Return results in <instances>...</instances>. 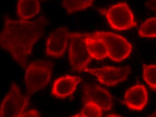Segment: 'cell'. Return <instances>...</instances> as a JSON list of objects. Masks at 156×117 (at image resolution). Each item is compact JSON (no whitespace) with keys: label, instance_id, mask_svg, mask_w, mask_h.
I'll return each mask as SVG.
<instances>
[{"label":"cell","instance_id":"cell-4","mask_svg":"<svg viewBox=\"0 0 156 117\" xmlns=\"http://www.w3.org/2000/svg\"><path fill=\"white\" fill-rule=\"evenodd\" d=\"M91 34L104 42L107 48L108 57L113 61L121 62L128 57L132 52V45L120 35L103 31H97Z\"/></svg>","mask_w":156,"mask_h":117},{"label":"cell","instance_id":"cell-11","mask_svg":"<svg viewBox=\"0 0 156 117\" xmlns=\"http://www.w3.org/2000/svg\"><path fill=\"white\" fill-rule=\"evenodd\" d=\"M148 101V92L144 85H136L126 92L124 103L129 109L141 111L147 105Z\"/></svg>","mask_w":156,"mask_h":117},{"label":"cell","instance_id":"cell-16","mask_svg":"<svg viewBox=\"0 0 156 117\" xmlns=\"http://www.w3.org/2000/svg\"><path fill=\"white\" fill-rule=\"evenodd\" d=\"M103 111L98 105L94 103L86 102L81 111L72 117H101L102 116Z\"/></svg>","mask_w":156,"mask_h":117},{"label":"cell","instance_id":"cell-10","mask_svg":"<svg viewBox=\"0 0 156 117\" xmlns=\"http://www.w3.org/2000/svg\"><path fill=\"white\" fill-rule=\"evenodd\" d=\"M82 79L77 76L66 75L57 79L53 84L51 93L53 97L65 99L72 95Z\"/></svg>","mask_w":156,"mask_h":117},{"label":"cell","instance_id":"cell-14","mask_svg":"<svg viewBox=\"0 0 156 117\" xmlns=\"http://www.w3.org/2000/svg\"><path fill=\"white\" fill-rule=\"evenodd\" d=\"M94 0H62V5L69 14L75 13L90 7Z\"/></svg>","mask_w":156,"mask_h":117},{"label":"cell","instance_id":"cell-18","mask_svg":"<svg viewBox=\"0 0 156 117\" xmlns=\"http://www.w3.org/2000/svg\"><path fill=\"white\" fill-rule=\"evenodd\" d=\"M41 115L37 109H32L24 112L20 117H39Z\"/></svg>","mask_w":156,"mask_h":117},{"label":"cell","instance_id":"cell-7","mask_svg":"<svg viewBox=\"0 0 156 117\" xmlns=\"http://www.w3.org/2000/svg\"><path fill=\"white\" fill-rule=\"evenodd\" d=\"M86 71L96 77L102 84L112 86H116L126 80L130 74V69L128 66H104L93 69L87 68Z\"/></svg>","mask_w":156,"mask_h":117},{"label":"cell","instance_id":"cell-19","mask_svg":"<svg viewBox=\"0 0 156 117\" xmlns=\"http://www.w3.org/2000/svg\"><path fill=\"white\" fill-rule=\"evenodd\" d=\"M145 5L156 15V0H148L145 3Z\"/></svg>","mask_w":156,"mask_h":117},{"label":"cell","instance_id":"cell-9","mask_svg":"<svg viewBox=\"0 0 156 117\" xmlns=\"http://www.w3.org/2000/svg\"><path fill=\"white\" fill-rule=\"evenodd\" d=\"M83 93L84 102L94 103L103 111H109L112 109L113 101L111 94L100 86H85L83 89Z\"/></svg>","mask_w":156,"mask_h":117},{"label":"cell","instance_id":"cell-21","mask_svg":"<svg viewBox=\"0 0 156 117\" xmlns=\"http://www.w3.org/2000/svg\"><path fill=\"white\" fill-rule=\"evenodd\" d=\"M43 1H46V0H43Z\"/></svg>","mask_w":156,"mask_h":117},{"label":"cell","instance_id":"cell-2","mask_svg":"<svg viewBox=\"0 0 156 117\" xmlns=\"http://www.w3.org/2000/svg\"><path fill=\"white\" fill-rule=\"evenodd\" d=\"M54 64L48 60H37L30 63L26 72L25 81L27 96L45 88L52 78Z\"/></svg>","mask_w":156,"mask_h":117},{"label":"cell","instance_id":"cell-3","mask_svg":"<svg viewBox=\"0 0 156 117\" xmlns=\"http://www.w3.org/2000/svg\"><path fill=\"white\" fill-rule=\"evenodd\" d=\"M88 34L70 33L69 59L73 69L78 72L86 71L92 61L87 47L86 39Z\"/></svg>","mask_w":156,"mask_h":117},{"label":"cell","instance_id":"cell-12","mask_svg":"<svg viewBox=\"0 0 156 117\" xmlns=\"http://www.w3.org/2000/svg\"><path fill=\"white\" fill-rule=\"evenodd\" d=\"M41 5L39 0H19L17 12L21 20H30L40 12Z\"/></svg>","mask_w":156,"mask_h":117},{"label":"cell","instance_id":"cell-20","mask_svg":"<svg viewBox=\"0 0 156 117\" xmlns=\"http://www.w3.org/2000/svg\"><path fill=\"white\" fill-rule=\"evenodd\" d=\"M149 117H156V112H155L154 114H152L151 115L149 116Z\"/></svg>","mask_w":156,"mask_h":117},{"label":"cell","instance_id":"cell-1","mask_svg":"<svg viewBox=\"0 0 156 117\" xmlns=\"http://www.w3.org/2000/svg\"><path fill=\"white\" fill-rule=\"evenodd\" d=\"M45 23L43 17L33 20L5 18L0 35L1 48L24 67L34 45L43 34Z\"/></svg>","mask_w":156,"mask_h":117},{"label":"cell","instance_id":"cell-5","mask_svg":"<svg viewBox=\"0 0 156 117\" xmlns=\"http://www.w3.org/2000/svg\"><path fill=\"white\" fill-rule=\"evenodd\" d=\"M29 98L23 95L19 86L12 82L9 91L1 102L0 116L20 117L29 106Z\"/></svg>","mask_w":156,"mask_h":117},{"label":"cell","instance_id":"cell-15","mask_svg":"<svg viewBox=\"0 0 156 117\" xmlns=\"http://www.w3.org/2000/svg\"><path fill=\"white\" fill-rule=\"evenodd\" d=\"M139 35L142 38H156V17H152L144 22L138 29Z\"/></svg>","mask_w":156,"mask_h":117},{"label":"cell","instance_id":"cell-17","mask_svg":"<svg viewBox=\"0 0 156 117\" xmlns=\"http://www.w3.org/2000/svg\"><path fill=\"white\" fill-rule=\"evenodd\" d=\"M143 78L144 81L153 91H156V65H144Z\"/></svg>","mask_w":156,"mask_h":117},{"label":"cell","instance_id":"cell-13","mask_svg":"<svg viewBox=\"0 0 156 117\" xmlns=\"http://www.w3.org/2000/svg\"><path fill=\"white\" fill-rule=\"evenodd\" d=\"M86 43L87 50L92 58L99 60L108 57L107 48L101 40L88 34Z\"/></svg>","mask_w":156,"mask_h":117},{"label":"cell","instance_id":"cell-6","mask_svg":"<svg viewBox=\"0 0 156 117\" xmlns=\"http://www.w3.org/2000/svg\"><path fill=\"white\" fill-rule=\"evenodd\" d=\"M105 16L111 28L116 31L128 30L136 26L133 12L123 2L111 6L106 11Z\"/></svg>","mask_w":156,"mask_h":117},{"label":"cell","instance_id":"cell-8","mask_svg":"<svg viewBox=\"0 0 156 117\" xmlns=\"http://www.w3.org/2000/svg\"><path fill=\"white\" fill-rule=\"evenodd\" d=\"M69 34L68 28L64 26L60 27L52 32L46 41V55L55 58L62 57L67 49Z\"/></svg>","mask_w":156,"mask_h":117}]
</instances>
